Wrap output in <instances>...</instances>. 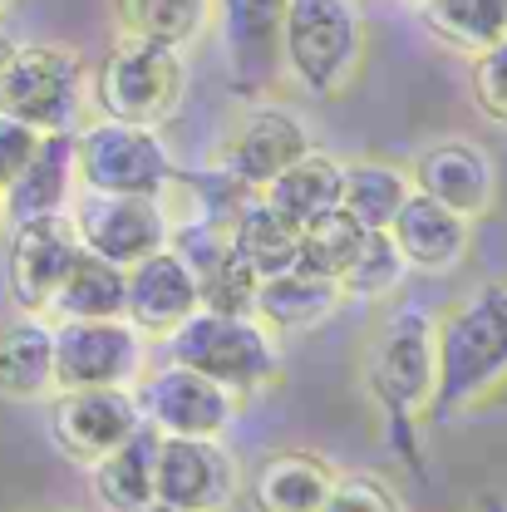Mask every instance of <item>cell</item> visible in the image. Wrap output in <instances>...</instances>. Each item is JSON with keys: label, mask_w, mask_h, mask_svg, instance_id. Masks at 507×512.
Returning <instances> with one entry per match:
<instances>
[{"label": "cell", "mask_w": 507, "mask_h": 512, "mask_svg": "<svg viewBox=\"0 0 507 512\" xmlns=\"http://www.w3.org/2000/svg\"><path fill=\"white\" fill-rule=\"evenodd\" d=\"M192 311H197V281L173 247H158L124 266V320L148 345H163Z\"/></svg>", "instance_id": "cell-16"}, {"label": "cell", "mask_w": 507, "mask_h": 512, "mask_svg": "<svg viewBox=\"0 0 507 512\" xmlns=\"http://www.w3.org/2000/svg\"><path fill=\"white\" fill-rule=\"evenodd\" d=\"M409 178H414V192L444 202L448 212H458L468 222H483L498 207V168H493L488 148H478L473 138H439V143H429L414 158Z\"/></svg>", "instance_id": "cell-15"}, {"label": "cell", "mask_w": 507, "mask_h": 512, "mask_svg": "<svg viewBox=\"0 0 507 512\" xmlns=\"http://www.w3.org/2000/svg\"><path fill=\"white\" fill-rule=\"evenodd\" d=\"M163 434L143 419L119 448L89 463V483L104 512H143L153 503V463H158Z\"/></svg>", "instance_id": "cell-23"}, {"label": "cell", "mask_w": 507, "mask_h": 512, "mask_svg": "<svg viewBox=\"0 0 507 512\" xmlns=\"http://www.w3.org/2000/svg\"><path fill=\"white\" fill-rule=\"evenodd\" d=\"M79 188L74 178V128L69 133H45L30 163L0 188V222H40V217H64L69 197Z\"/></svg>", "instance_id": "cell-19"}, {"label": "cell", "mask_w": 507, "mask_h": 512, "mask_svg": "<svg viewBox=\"0 0 507 512\" xmlns=\"http://www.w3.org/2000/svg\"><path fill=\"white\" fill-rule=\"evenodd\" d=\"M45 404H50V414H45L50 444L60 448V458L79 463V468H89L94 458L119 448L143 424L138 399L124 384H109V389H55Z\"/></svg>", "instance_id": "cell-12"}, {"label": "cell", "mask_w": 507, "mask_h": 512, "mask_svg": "<svg viewBox=\"0 0 507 512\" xmlns=\"http://www.w3.org/2000/svg\"><path fill=\"white\" fill-rule=\"evenodd\" d=\"M0 232H5V222H0Z\"/></svg>", "instance_id": "cell-39"}, {"label": "cell", "mask_w": 507, "mask_h": 512, "mask_svg": "<svg viewBox=\"0 0 507 512\" xmlns=\"http://www.w3.org/2000/svg\"><path fill=\"white\" fill-rule=\"evenodd\" d=\"M192 281H197V306H202V311L256 316V286H261V276L232 252V242H227L222 256H212L202 271H192Z\"/></svg>", "instance_id": "cell-32"}, {"label": "cell", "mask_w": 507, "mask_h": 512, "mask_svg": "<svg viewBox=\"0 0 507 512\" xmlns=\"http://www.w3.org/2000/svg\"><path fill=\"white\" fill-rule=\"evenodd\" d=\"M138 414L158 434H183V439H227L237 424V394H227L217 380L197 375L178 360H163L158 370H143L133 384Z\"/></svg>", "instance_id": "cell-9"}, {"label": "cell", "mask_w": 507, "mask_h": 512, "mask_svg": "<svg viewBox=\"0 0 507 512\" xmlns=\"http://www.w3.org/2000/svg\"><path fill=\"white\" fill-rule=\"evenodd\" d=\"M163 350H168V360L217 380L237 399H247V394L281 380V345L256 316H222V311H202L197 306L163 340Z\"/></svg>", "instance_id": "cell-5"}, {"label": "cell", "mask_w": 507, "mask_h": 512, "mask_svg": "<svg viewBox=\"0 0 507 512\" xmlns=\"http://www.w3.org/2000/svg\"><path fill=\"white\" fill-rule=\"evenodd\" d=\"M55 394V320L15 316L0 325V399L45 404Z\"/></svg>", "instance_id": "cell-20"}, {"label": "cell", "mask_w": 507, "mask_h": 512, "mask_svg": "<svg viewBox=\"0 0 507 512\" xmlns=\"http://www.w3.org/2000/svg\"><path fill=\"white\" fill-rule=\"evenodd\" d=\"M306 148H311V133H306V124H301L291 109L247 99L242 119L232 124L222 153H217V168L232 173L237 183H247V188L261 192L281 168H291Z\"/></svg>", "instance_id": "cell-14"}, {"label": "cell", "mask_w": 507, "mask_h": 512, "mask_svg": "<svg viewBox=\"0 0 507 512\" xmlns=\"http://www.w3.org/2000/svg\"><path fill=\"white\" fill-rule=\"evenodd\" d=\"M153 498L188 512H232L242 498V463L227 439L163 434L153 463Z\"/></svg>", "instance_id": "cell-11"}, {"label": "cell", "mask_w": 507, "mask_h": 512, "mask_svg": "<svg viewBox=\"0 0 507 512\" xmlns=\"http://www.w3.org/2000/svg\"><path fill=\"white\" fill-rule=\"evenodd\" d=\"M148 370V340L119 320H55V389H133Z\"/></svg>", "instance_id": "cell-10"}, {"label": "cell", "mask_w": 507, "mask_h": 512, "mask_svg": "<svg viewBox=\"0 0 507 512\" xmlns=\"http://www.w3.org/2000/svg\"><path fill=\"white\" fill-rule=\"evenodd\" d=\"M69 232L84 252L104 256L114 266H133L138 256L168 247V202L163 197H128V192H89L69 197Z\"/></svg>", "instance_id": "cell-8"}, {"label": "cell", "mask_w": 507, "mask_h": 512, "mask_svg": "<svg viewBox=\"0 0 507 512\" xmlns=\"http://www.w3.org/2000/svg\"><path fill=\"white\" fill-rule=\"evenodd\" d=\"M227 242H232V252L242 256L261 281L276 276V271H286V266H296V252H301V232L281 212H271L261 202V192L247 202V212L232 222V237Z\"/></svg>", "instance_id": "cell-28"}, {"label": "cell", "mask_w": 507, "mask_h": 512, "mask_svg": "<svg viewBox=\"0 0 507 512\" xmlns=\"http://www.w3.org/2000/svg\"><path fill=\"white\" fill-rule=\"evenodd\" d=\"M434 375H439V365H434V311L394 306L365 345L360 380H365V394L384 419V444L414 473H424L419 439H424V424H429Z\"/></svg>", "instance_id": "cell-1"}, {"label": "cell", "mask_w": 507, "mask_h": 512, "mask_svg": "<svg viewBox=\"0 0 507 512\" xmlns=\"http://www.w3.org/2000/svg\"><path fill=\"white\" fill-rule=\"evenodd\" d=\"M365 64L360 0H286L281 15V69L311 94L340 99Z\"/></svg>", "instance_id": "cell-4"}, {"label": "cell", "mask_w": 507, "mask_h": 512, "mask_svg": "<svg viewBox=\"0 0 507 512\" xmlns=\"http://www.w3.org/2000/svg\"><path fill=\"white\" fill-rule=\"evenodd\" d=\"M40 128H30L25 119H15V114H5L0 109V188L30 163V153L40 148Z\"/></svg>", "instance_id": "cell-35"}, {"label": "cell", "mask_w": 507, "mask_h": 512, "mask_svg": "<svg viewBox=\"0 0 507 512\" xmlns=\"http://www.w3.org/2000/svg\"><path fill=\"white\" fill-rule=\"evenodd\" d=\"M340 286L330 276H316L306 266H286L256 286V320L281 340V335H306L340 311Z\"/></svg>", "instance_id": "cell-22"}, {"label": "cell", "mask_w": 507, "mask_h": 512, "mask_svg": "<svg viewBox=\"0 0 507 512\" xmlns=\"http://www.w3.org/2000/svg\"><path fill=\"white\" fill-rule=\"evenodd\" d=\"M409 192H414V178L399 163L355 158V163L340 168V207L370 232H384L394 222V212L409 202Z\"/></svg>", "instance_id": "cell-26"}, {"label": "cell", "mask_w": 507, "mask_h": 512, "mask_svg": "<svg viewBox=\"0 0 507 512\" xmlns=\"http://www.w3.org/2000/svg\"><path fill=\"white\" fill-rule=\"evenodd\" d=\"M143 512H188V508H173V503H158V498H153V503H148Z\"/></svg>", "instance_id": "cell-37"}, {"label": "cell", "mask_w": 507, "mask_h": 512, "mask_svg": "<svg viewBox=\"0 0 507 512\" xmlns=\"http://www.w3.org/2000/svg\"><path fill=\"white\" fill-rule=\"evenodd\" d=\"M74 178L89 192L163 197L178 178V163L163 143V128L119 124L99 114L74 128Z\"/></svg>", "instance_id": "cell-6"}, {"label": "cell", "mask_w": 507, "mask_h": 512, "mask_svg": "<svg viewBox=\"0 0 507 512\" xmlns=\"http://www.w3.org/2000/svg\"><path fill=\"white\" fill-rule=\"evenodd\" d=\"M424 25L448 50L478 55L507 35V0H424Z\"/></svg>", "instance_id": "cell-29"}, {"label": "cell", "mask_w": 507, "mask_h": 512, "mask_svg": "<svg viewBox=\"0 0 507 512\" xmlns=\"http://www.w3.org/2000/svg\"><path fill=\"white\" fill-rule=\"evenodd\" d=\"M0 5H5V0H0Z\"/></svg>", "instance_id": "cell-40"}, {"label": "cell", "mask_w": 507, "mask_h": 512, "mask_svg": "<svg viewBox=\"0 0 507 512\" xmlns=\"http://www.w3.org/2000/svg\"><path fill=\"white\" fill-rule=\"evenodd\" d=\"M84 89V55L55 40L15 45V55L0 64V109L40 133H69L84 124Z\"/></svg>", "instance_id": "cell-7"}, {"label": "cell", "mask_w": 507, "mask_h": 512, "mask_svg": "<svg viewBox=\"0 0 507 512\" xmlns=\"http://www.w3.org/2000/svg\"><path fill=\"white\" fill-rule=\"evenodd\" d=\"M335 483V468L311 448H281L256 463V473L242 483L252 512H320L325 493Z\"/></svg>", "instance_id": "cell-21"}, {"label": "cell", "mask_w": 507, "mask_h": 512, "mask_svg": "<svg viewBox=\"0 0 507 512\" xmlns=\"http://www.w3.org/2000/svg\"><path fill=\"white\" fill-rule=\"evenodd\" d=\"M119 35H143L173 50H192L212 25V0H114Z\"/></svg>", "instance_id": "cell-27"}, {"label": "cell", "mask_w": 507, "mask_h": 512, "mask_svg": "<svg viewBox=\"0 0 507 512\" xmlns=\"http://www.w3.org/2000/svg\"><path fill=\"white\" fill-rule=\"evenodd\" d=\"M404 281H409V266H404L399 247H394V237L389 232H370L360 256L340 276V296L345 301H389Z\"/></svg>", "instance_id": "cell-31"}, {"label": "cell", "mask_w": 507, "mask_h": 512, "mask_svg": "<svg viewBox=\"0 0 507 512\" xmlns=\"http://www.w3.org/2000/svg\"><path fill=\"white\" fill-rule=\"evenodd\" d=\"M320 512H404V498L380 473H335Z\"/></svg>", "instance_id": "cell-34"}, {"label": "cell", "mask_w": 507, "mask_h": 512, "mask_svg": "<svg viewBox=\"0 0 507 512\" xmlns=\"http://www.w3.org/2000/svg\"><path fill=\"white\" fill-rule=\"evenodd\" d=\"M434 399L429 424H453L507 384V281H483L434 316Z\"/></svg>", "instance_id": "cell-2"}, {"label": "cell", "mask_w": 507, "mask_h": 512, "mask_svg": "<svg viewBox=\"0 0 507 512\" xmlns=\"http://www.w3.org/2000/svg\"><path fill=\"white\" fill-rule=\"evenodd\" d=\"M89 89H94V109L104 119L168 128L188 104V60L173 45H158L143 35H119L109 45V55L99 60Z\"/></svg>", "instance_id": "cell-3"}, {"label": "cell", "mask_w": 507, "mask_h": 512, "mask_svg": "<svg viewBox=\"0 0 507 512\" xmlns=\"http://www.w3.org/2000/svg\"><path fill=\"white\" fill-rule=\"evenodd\" d=\"M365 237H370V227H360L345 207H335V212L316 217L311 227H301V252H296V266H306V271H316V276H330V281L340 286L345 266L360 256Z\"/></svg>", "instance_id": "cell-30"}, {"label": "cell", "mask_w": 507, "mask_h": 512, "mask_svg": "<svg viewBox=\"0 0 507 512\" xmlns=\"http://www.w3.org/2000/svg\"><path fill=\"white\" fill-rule=\"evenodd\" d=\"M281 15L286 0H212L227 50V84L237 99H266L281 79Z\"/></svg>", "instance_id": "cell-13"}, {"label": "cell", "mask_w": 507, "mask_h": 512, "mask_svg": "<svg viewBox=\"0 0 507 512\" xmlns=\"http://www.w3.org/2000/svg\"><path fill=\"white\" fill-rule=\"evenodd\" d=\"M5 232H10V252H5L10 301L25 316H45L69 261L79 252L69 217H40V222H20V227H5Z\"/></svg>", "instance_id": "cell-17"}, {"label": "cell", "mask_w": 507, "mask_h": 512, "mask_svg": "<svg viewBox=\"0 0 507 512\" xmlns=\"http://www.w3.org/2000/svg\"><path fill=\"white\" fill-rule=\"evenodd\" d=\"M384 232L394 237L409 276H448L468 261V247H473V222L424 192H409V202L394 212Z\"/></svg>", "instance_id": "cell-18"}, {"label": "cell", "mask_w": 507, "mask_h": 512, "mask_svg": "<svg viewBox=\"0 0 507 512\" xmlns=\"http://www.w3.org/2000/svg\"><path fill=\"white\" fill-rule=\"evenodd\" d=\"M468 94L488 124L507 128V35L488 50L468 55Z\"/></svg>", "instance_id": "cell-33"}, {"label": "cell", "mask_w": 507, "mask_h": 512, "mask_svg": "<svg viewBox=\"0 0 507 512\" xmlns=\"http://www.w3.org/2000/svg\"><path fill=\"white\" fill-rule=\"evenodd\" d=\"M404 5H424V0H404Z\"/></svg>", "instance_id": "cell-38"}, {"label": "cell", "mask_w": 507, "mask_h": 512, "mask_svg": "<svg viewBox=\"0 0 507 512\" xmlns=\"http://www.w3.org/2000/svg\"><path fill=\"white\" fill-rule=\"evenodd\" d=\"M15 45H20V40H10V30L0 25V64L10 60V55H15Z\"/></svg>", "instance_id": "cell-36"}, {"label": "cell", "mask_w": 507, "mask_h": 512, "mask_svg": "<svg viewBox=\"0 0 507 512\" xmlns=\"http://www.w3.org/2000/svg\"><path fill=\"white\" fill-rule=\"evenodd\" d=\"M50 320H119L124 316V266L94 252H74L60 291L50 301Z\"/></svg>", "instance_id": "cell-25"}, {"label": "cell", "mask_w": 507, "mask_h": 512, "mask_svg": "<svg viewBox=\"0 0 507 512\" xmlns=\"http://www.w3.org/2000/svg\"><path fill=\"white\" fill-rule=\"evenodd\" d=\"M340 168H345L340 158H330V153H320V148H306L291 168H281V173L261 188V202H266L271 212H281V217L301 232V227H311L316 217L340 207Z\"/></svg>", "instance_id": "cell-24"}]
</instances>
